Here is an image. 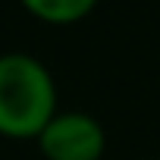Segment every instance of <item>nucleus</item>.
Listing matches in <instances>:
<instances>
[{"mask_svg": "<svg viewBox=\"0 0 160 160\" xmlns=\"http://www.w3.org/2000/svg\"><path fill=\"white\" fill-rule=\"evenodd\" d=\"M19 3L47 25H75L91 16L98 0H19Z\"/></svg>", "mask_w": 160, "mask_h": 160, "instance_id": "nucleus-3", "label": "nucleus"}, {"mask_svg": "<svg viewBox=\"0 0 160 160\" xmlns=\"http://www.w3.org/2000/svg\"><path fill=\"white\" fill-rule=\"evenodd\" d=\"M57 113L50 69L32 53H0V135L38 138Z\"/></svg>", "mask_w": 160, "mask_h": 160, "instance_id": "nucleus-1", "label": "nucleus"}, {"mask_svg": "<svg viewBox=\"0 0 160 160\" xmlns=\"http://www.w3.org/2000/svg\"><path fill=\"white\" fill-rule=\"evenodd\" d=\"M35 141L44 160H101L107 148V132L91 113L60 110Z\"/></svg>", "mask_w": 160, "mask_h": 160, "instance_id": "nucleus-2", "label": "nucleus"}]
</instances>
